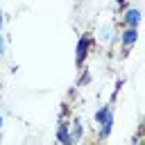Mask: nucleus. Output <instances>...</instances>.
<instances>
[{"instance_id": "nucleus-5", "label": "nucleus", "mask_w": 145, "mask_h": 145, "mask_svg": "<svg viewBox=\"0 0 145 145\" xmlns=\"http://www.w3.org/2000/svg\"><path fill=\"white\" fill-rule=\"evenodd\" d=\"M111 118H113V109H111L109 104L95 111V122H100V125H102V122H106V120H111Z\"/></svg>"}, {"instance_id": "nucleus-8", "label": "nucleus", "mask_w": 145, "mask_h": 145, "mask_svg": "<svg viewBox=\"0 0 145 145\" xmlns=\"http://www.w3.org/2000/svg\"><path fill=\"white\" fill-rule=\"evenodd\" d=\"M102 39L104 41H111V27H106V25L102 27Z\"/></svg>"}, {"instance_id": "nucleus-10", "label": "nucleus", "mask_w": 145, "mask_h": 145, "mask_svg": "<svg viewBox=\"0 0 145 145\" xmlns=\"http://www.w3.org/2000/svg\"><path fill=\"white\" fill-rule=\"evenodd\" d=\"M2 23H5V18H2V14H0V34H2Z\"/></svg>"}, {"instance_id": "nucleus-11", "label": "nucleus", "mask_w": 145, "mask_h": 145, "mask_svg": "<svg viewBox=\"0 0 145 145\" xmlns=\"http://www.w3.org/2000/svg\"><path fill=\"white\" fill-rule=\"evenodd\" d=\"M116 2H118V5H125V2H127V0H116Z\"/></svg>"}, {"instance_id": "nucleus-2", "label": "nucleus", "mask_w": 145, "mask_h": 145, "mask_svg": "<svg viewBox=\"0 0 145 145\" xmlns=\"http://www.w3.org/2000/svg\"><path fill=\"white\" fill-rule=\"evenodd\" d=\"M88 48H91V36H88V34H84V36L79 39V43H77V63H82V61L86 59Z\"/></svg>"}, {"instance_id": "nucleus-13", "label": "nucleus", "mask_w": 145, "mask_h": 145, "mask_svg": "<svg viewBox=\"0 0 145 145\" xmlns=\"http://www.w3.org/2000/svg\"><path fill=\"white\" fill-rule=\"evenodd\" d=\"M0 140H2V136H0Z\"/></svg>"}, {"instance_id": "nucleus-12", "label": "nucleus", "mask_w": 145, "mask_h": 145, "mask_svg": "<svg viewBox=\"0 0 145 145\" xmlns=\"http://www.w3.org/2000/svg\"><path fill=\"white\" fill-rule=\"evenodd\" d=\"M0 127H2V113H0Z\"/></svg>"}, {"instance_id": "nucleus-3", "label": "nucleus", "mask_w": 145, "mask_h": 145, "mask_svg": "<svg viewBox=\"0 0 145 145\" xmlns=\"http://www.w3.org/2000/svg\"><path fill=\"white\" fill-rule=\"evenodd\" d=\"M136 36H138V32H136L134 27H125V32L120 34V39H122V48L127 50L129 45H134V41H136Z\"/></svg>"}, {"instance_id": "nucleus-7", "label": "nucleus", "mask_w": 145, "mask_h": 145, "mask_svg": "<svg viewBox=\"0 0 145 145\" xmlns=\"http://www.w3.org/2000/svg\"><path fill=\"white\" fill-rule=\"evenodd\" d=\"M111 127H113V118H111V120H106V122H102V131H100V136H102V138H106V136L111 134Z\"/></svg>"}, {"instance_id": "nucleus-4", "label": "nucleus", "mask_w": 145, "mask_h": 145, "mask_svg": "<svg viewBox=\"0 0 145 145\" xmlns=\"http://www.w3.org/2000/svg\"><path fill=\"white\" fill-rule=\"evenodd\" d=\"M57 138H59L61 145H72V140H70V129H68L66 122L59 125V129H57Z\"/></svg>"}, {"instance_id": "nucleus-9", "label": "nucleus", "mask_w": 145, "mask_h": 145, "mask_svg": "<svg viewBox=\"0 0 145 145\" xmlns=\"http://www.w3.org/2000/svg\"><path fill=\"white\" fill-rule=\"evenodd\" d=\"M2 54H5V36L0 34V57H2Z\"/></svg>"}, {"instance_id": "nucleus-1", "label": "nucleus", "mask_w": 145, "mask_h": 145, "mask_svg": "<svg viewBox=\"0 0 145 145\" xmlns=\"http://www.w3.org/2000/svg\"><path fill=\"white\" fill-rule=\"evenodd\" d=\"M122 23H125V27H134L136 29V25L140 23V11L136 7H129L125 11V16H122Z\"/></svg>"}, {"instance_id": "nucleus-6", "label": "nucleus", "mask_w": 145, "mask_h": 145, "mask_svg": "<svg viewBox=\"0 0 145 145\" xmlns=\"http://www.w3.org/2000/svg\"><path fill=\"white\" fill-rule=\"evenodd\" d=\"M68 129H70V140H72V143L82 138V122H79V120H75V122L68 127Z\"/></svg>"}]
</instances>
